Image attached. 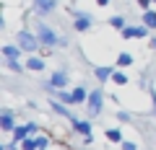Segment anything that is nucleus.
I'll return each mask as SVG.
<instances>
[{
    "label": "nucleus",
    "instance_id": "obj_20",
    "mask_svg": "<svg viewBox=\"0 0 156 150\" xmlns=\"http://www.w3.org/2000/svg\"><path fill=\"white\" fill-rule=\"evenodd\" d=\"M37 145H39L42 150H44V145H47V137H37Z\"/></svg>",
    "mask_w": 156,
    "mask_h": 150
},
{
    "label": "nucleus",
    "instance_id": "obj_21",
    "mask_svg": "<svg viewBox=\"0 0 156 150\" xmlns=\"http://www.w3.org/2000/svg\"><path fill=\"white\" fill-rule=\"evenodd\" d=\"M138 3H140V5L146 8V11H148V5H151V0H138Z\"/></svg>",
    "mask_w": 156,
    "mask_h": 150
},
{
    "label": "nucleus",
    "instance_id": "obj_2",
    "mask_svg": "<svg viewBox=\"0 0 156 150\" xmlns=\"http://www.w3.org/2000/svg\"><path fill=\"white\" fill-rule=\"evenodd\" d=\"M99 109H101V93L96 91V93L89 96V114H91V117H96V114H99Z\"/></svg>",
    "mask_w": 156,
    "mask_h": 150
},
{
    "label": "nucleus",
    "instance_id": "obj_22",
    "mask_svg": "<svg viewBox=\"0 0 156 150\" xmlns=\"http://www.w3.org/2000/svg\"><path fill=\"white\" fill-rule=\"evenodd\" d=\"M96 3H99V5H107V3H109V0H96Z\"/></svg>",
    "mask_w": 156,
    "mask_h": 150
},
{
    "label": "nucleus",
    "instance_id": "obj_15",
    "mask_svg": "<svg viewBox=\"0 0 156 150\" xmlns=\"http://www.w3.org/2000/svg\"><path fill=\"white\" fill-rule=\"evenodd\" d=\"M26 132H31V129H29V127H18L13 135H16V140H23V137H26Z\"/></svg>",
    "mask_w": 156,
    "mask_h": 150
},
{
    "label": "nucleus",
    "instance_id": "obj_10",
    "mask_svg": "<svg viewBox=\"0 0 156 150\" xmlns=\"http://www.w3.org/2000/svg\"><path fill=\"white\" fill-rule=\"evenodd\" d=\"M109 75H115V72H112L109 67H99V70H96V78H99V80H107Z\"/></svg>",
    "mask_w": 156,
    "mask_h": 150
},
{
    "label": "nucleus",
    "instance_id": "obj_16",
    "mask_svg": "<svg viewBox=\"0 0 156 150\" xmlns=\"http://www.w3.org/2000/svg\"><path fill=\"white\" fill-rule=\"evenodd\" d=\"M107 137H109L112 142H117V140H122V135L117 132V129H109V132H107Z\"/></svg>",
    "mask_w": 156,
    "mask_h": 150
},
{
    "label": "nucleus",
    "instance_id": "obj_3",
    "mask_svg": "<svg viewBox=\"0 0 156 150\" xmlns=\"http://www.w3.org/2000/svg\"><path fill=\"white\" fill-rule=\"evenodd\" d=\"M39 39L44 42V44H57L55 31H52V28H47V26H39Z\"/></svg>",
    "mask_w": 156,
    "mask_h": 150
},
{
    "label": "nucleus",
    "instance_id": "obj_4",
    "mask_svg": "<svg viewBox=\"0 0 156 150\" xmlns=\"http://www.w3.org/2000/svg\"><path fill=\"white\" fill-rule=\"evenodd\" d=\"M34 5H37V11H39V13H50L52 8L57 5V0H37Z\"/></svg>",
    "mask_w": 156,
    "mask_h": 150
},
{
    "label": "nucleus",
    "instance_id": "obj_14",
    "mask_svg": "<svg viewBox=\"0 0 156 150\" xmlns=\"http://www.w3.org/2000/svg\"><path fill=\"white\" fill-rule=\"evenodd\" d=\"M3 55H5L8 60H16V57H18V49H16V47H5V49H3Z\"/></svg>",
    "mask_w": 156,
    "mask_h": 150
},
{
    "label": "nucleus",
    "instance_id": "obj_17",
    "mask_svg": "<svg viewBox=\"0 0 156 150\" xmlns=\"http://www.w3.org/2000/svg\"><path fill=\"white\" fill-rule=\"evenodd\" d=\"M39 145H37V140H26V142H23V150H37Z\"/></svg>",
    "mask_w": 156,
    "mask_h": 150
},
{
    "label": "nucleus",
    "instance_id": "obj_25",
    "mask_svg": "<svg viewBox=\"0 0 156 150\" xmlns=\"http://www.w3.org/2000/svg\"><path fill=\"white\" fill-rule=\"evenodd\" d=\"M154 3H156V0H154Z\"/></svg>",
    "mask_w": 156,
    "mask_h": 150
},
{
    "label": "nucleus",
    "instance_id": "obj_24",
    "mask_svg": "<svg viewBox=\"0 0 156 150\" xmlns=\"http://www.w3.org/2000/svg\"><path fill=\"white\" fill-rule=\"evenodd\" d=\"M39 150H42V148H39Z\"/></svg>",
    "mask_w": 156,
    "mask_h": 150
},
{
    "label": "nucleus",
    "instance_id": "obj_11",
    "mask_svg": "<svg viewBox=\"0 0 156 150\" xmlns=\"http://www.w3.org/2000/svg\"><path fill=\"white\" fill-rule=\"evenodd\" d=\"M89 23H91V21H89L86 16H83V18H76V28H78V31H86V28H89Z\"/></svg>",
    "mask_w": 156,
    "mask_h": 150
},
{
    "label": "nucleus",
    "instance_id": "obj_7",
    "mask_svg": "<svg viewBox=\"0 0 156 150\" xmlns=\"http://www.w3.org/2000/svg\"><path fill=\"white\" fill-rule=\"evenodd\" d=\"M143 21H146V26H148V28H156V13L146 11V13H143Z\"/></svg>",
    "mask_w": 156,
    "mask_h": 150
},
{
    "label": "nucleus",
    "instance_id": "obj_8",
    "mask_svg": "<svg viewBox=\"0 0 156 150\" xmlns=\"http://www.w3.org/2000/svg\"><path fill=\"white\" fill-rule=\"evenodd\" d=\"M26 67H29V70H42V67H44V62L39 60V57H31V60L26 62Z\"/></svg>",
    "mask_w": 156,
    "mask_h": 150
},
{
    "label": "nucleus",
    "instance_id": "obj_5",
    "mask_svg": "<svg viewBox=\"0 0 156 150\" xmlns=\"http://www.w3.org/2000/svg\"><path fill=\"white\" fill-rule=\"evenodd\" d=\"M122 36H146V28H140V26H135V28H122Z\"/></svg>",
    "mask_w": 156,
    "mask_h": 150
},
{
    "label": "nucleus",
    "instance_id": "obj_9",
    "mask_svg": "<svg viewBox=\"0 0 156 150\" xmlns=\"http://www.w3.org/2000/svg\"><path fill=\"white\" fill-rule=\"evenodd\" d=\"M65 83H68V75H62V72H55V75H52V85L60 88V85H65Z\"/></svg>",
    "mask_w": 156,
    "mask_h": 150
},
{
    "label": "nucleus",
    "instance_id": "obj_12",
    "mask_svg": "<svg viewBox=\"0 0 156 150\" xmlns=\"http://www.w3.org/2000/svg\"><path fill=\"white\" fill-rule=\"evenodd\" d=\"M3 129H13V117H11V111H5V114H3Z\"/></svg>",
    "mask_w": 156,
    "mask_h": 150
},
{
    "label": "nucleus",
    "instance_id": "obj_19",
    "mask_svg": "<svg viewBox=\"0 0 156 150\" xmlns=\"http://www.w3.org/2000/svg\"><path fill=\"white\" fill-rule=\"evenodd\" d=\"M112 26H117V28H120V26H122V18H120V16H115V18H112Z\"/></svg>",
    "mask_w": 156,
    "mask_h": 150
},
{
    "label": "nucleus",
    "instance_id": "obj_13",
    "mask_svg": "<svg viewBox=\"0 0 156 150\" xmlns=\"http://www.w3.org/2000/svg\"><path fill=\"white\" fill-rule=\"evenodd\" d=\"M86 98V91L83 88H78V91H73V104H81V101Z\"/></svg>",
    "mask_w": 156,
    "mask_h": 150
},
{
    "label": "nucleus",
    "instance_id": "obj_1",
    "mask_svg": "<svg viewBox=\"0 0 156 150\" xmlns=\"http://www.w3.org/2000/svg\"><path fill=\"white\" fill-rule=\"evenodd\" d=\"M18 42H21V47H23L26 52H34V49H37V39H34L31 34H26V31L18 34Z\"/></svg>",
    "mask_w": 156,
    "mask_h": 150
},
{
    "label": "nucleus",
    "instance_id": "obj_23",
    "mask_svg": "<svg viewBox=\"0 0 156 150\" xmlns=\"http://www.w3.org/2000/svg\"><path fill=\"white\" fill-rule=\"evenodd\" d=\"M154 47H156V39H154Z\"/></svg>",
    "mask_w": 156,
    "mask_h": 150
},
{
    "label": "nucleus",
    "instance_id": "obj_6",
    "mask_svg": "<svg viewBox=\"0 0 156 150\" xmlns=\"http://www.w3.org/2000/svg\"><path fill=\"white\" fill-rule=\"evenodd\" d=\"M73 124H76V127L81 129V132H83V135H86V140H91V137H89V135H91V127H89V122H78V119L73 117Z\"/></svg>",
    "mask_w": 156,
    "mask_h": 150
},
{
    "label": "nucleus",
    "instance_id": "obj_18",
    "mask_svg": "<svg viewBox=\"0 0 156 150\" xmlns=\"http://www.w3.org/2000/svg\"><path fill=\"white\" fill-rule=\"evenodd\" d=\"M120 65H130V55H120Z\"/></svg>",
    "mask_w": 156,
    "mask_h": 150
}]
</instances>
